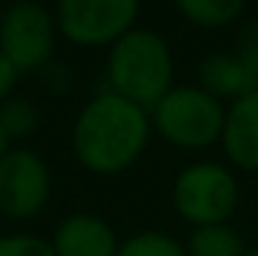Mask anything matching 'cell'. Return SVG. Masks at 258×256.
I'll return each instance as SVG.
<instances>
[{
    "label": "cell",
    "instance_id": "1",
    "mask_svg": "<svg viewBox=\"0 0 258 256\" xmlns=\"http://www.w3.org/2000/svg\"><path fill=\"white\" fill-rule=\"evenodd\" d=\"M151 116L146 108L110 88L96 91L72 119L69 143L77 166L91 176H121L138 166L151 143Z\"/></svg>",
    "mask_w": 258,
    "mask_h": 256
},
{
    "label": "cell",
    "instance_id": "2",
    "mask_svg": "<svg viewBox=\"0 0 258 256\" xmlns=\"http://www.w3.org/2000/svg\"><path fill=\"white\" fill-rule=\"evenodd\" d=\"M104 53V88L138 102L146 111L176 85L173 47L154 28L135 25Z\"/></svg>",
    "mask_w": 258,
    "mask_h": 256
},
{
    "label": "cell",
    "instance_id": "3",
    "mask_svg": "<svg viewBox=\"0 0 258 256\" xmlns=\"http://www.w3.org/2000/svg\"><path fill=\"white\" fill-rule=\"evenodd\" d=\"M151 130L170 149L206 155L220 146L225 124V102L204 91L198 83H176L149 111Z\"/></svg>",
    "mask_w": 258,
    "mask_h": 256
},
{
    "label": "cell",
    "instance_id": "4",
    "mask_svg": "<svg viewBox=\"0 0 258 256\" xmlns=\"http://www.w3.org/2000/svg\"><path fill=\"white\" fill-rule=\"evenodd\" d=\"M173 212L189 229L209 223H231L242 204L239 171L225 160L195 157L176 174L170 185Z\"/></svg>",
    "mask_w": 258,
    "mask_h": 256
},
{
    "label": "cell",
    "instance_id": "5",
    "mask_svg": "<svg viewBox=\"0 0 258 256\" xmlns=\"http://www.w3.org/2000/svg\"><path fill=\"white\" fill-rule=\"evenodd\" d=\"M60 44L58 20L41 0H11L0 20V53L20 75L41 72L52 64Z\"/></svg>",
    "mask_w": 258,
    "mask_h": 256
},
{
    "label": "cell",
    "instance_id": "6",
    "mask_svg": "<svg viewBox=\"0 0 258 256\" xmlns=\"http://www.w3.org/2000/svg\"><path fill=\"white\" fill-rule=\"evenodd\" d=\"M143 0H55L60 41L77 50H107L140 20Z\"/></svg>",
    "mask_w": 258,
    "mask_h": 256
},
{
    "label": "cell",
    "instance_id": "7",
    "mask_svg": "<svg viewBox=\"0 0 258 256\" xmlns=\"http://www.w3.org/2000/svg\"><path fill=\"white\" fill-rule=\"evenodd\" d=\"M55 190L52 168L30 146H11L0 157V218L28 223L50 207Z\"/></svg>",
    "mask_w": 258,
    "mask_h": 256
},
{
    "label": "cell",
    "instance_id": "8",
    "mask_svg": "<svg viewBox=\"0 0 258 256\" xmlns=\"http://www.w3.org/2000/svg\"><path fill=\"white\" fill-rule=\"evenodd\" d=\"M55 256H118L121 237L107 218L96 212H69L47 237Z\"/></svg>",
    "mask_w": 258,
    "mask_h": 256
},
{
    "label": "cell",
    "instance_id": "9",
    "mask_svg": "<svg viewBox=\"0 0 258 256\" xmlns=\"http://www.w3.org/2000/svg\"><path fill=\"white\" fill-rule=\"evenodd\" d=\"M220 149L239 174H258V88L225 105Z\"/></svg>",
    "mask_w": 258,
    "mask_h": 256
},
{
    "label": "cell",
    "instance_id": "10",
    "mask_svg": "<svg viewBox=\"0 0 258 256\" xmlns=\"http://www.w3.org/2000/svg\"><path fill=\"white\" fill-rule=\"evenodd\" d=\"M195 83L204 91H209L212 96H217L220 102H225V105L244 94H250L253 88H258V80L253 77V72L239 61V56L233 50L206 53L198 61Z\"/></svg>",
    "mask_w": 258,
    "mask_h": 256
},
{
    "label": "cell",
    "instance_id": "11",
    "mask_svg": "<svg viewBox=\"0 0 258 256\" xmlns=\"http://www.w3.org/2000/svg\"><path fill=\"white\" fill-rule=\"evenodd\" d=\"M173 6L187 25L201 30H223L242 22L247 0H173Z\"/></svg>",
    "mask_w": 258,
    "mask_h": 256
},
{
    "label": "cell",
    "instance_id": "12",
    "mask_svg": "<svg viewBox=\"0 0 258 256\" xmlns=\"http://www.w3.org/2000/svg\"><path fill=\"white\" fill-rule=\"evenodd\" d=\"M187 256H244L242 234L231 223H209V226H195L189 229L184 240Z\"/></svg>",
    "mask_w": 258,
    "mask_h": 256
},
{
    "label": "cell",
    "instance_id": "13",
    "mask_svg": "<svg viewBox=\"0 0 258 256\" xmlns=\"http://www.w3.org/2000/svg\"><path fill=\"white\" fill-rule=\"evenodd\" d=\"M0 127H3V132L11 141V146H22L41 130L39 105L25 94H11L0 105Z\"/></svg>",
    "mask_w": 258,
    "mask_h": 256
},
{
    "label": "cell",
    "instance_id": "14",
    "mask_svg": "<svg viewBox=\"0 0 258 256\" xmlns=\"http://www.w3.org/2000/svg\"><path fill=\"white\" fill-rule=\"evenodd\" d=\"M118 256H187V248L165 229H140L121 240Z\"/></svg>",
    "mask_w": 258,
    "mask_h": 256
},
{
    "label": "cell",
    "instance_id": "15",
    "mask_svg": "<svg viewBox=\"0 0 258 256\" xmlns=\"http://www.w3.org/2000/svg\"><path fill=\"white\" fill-rule=\"evenodd\" d=\"M0 256H55L50 240L33 231H3L0 234Z\"/></svg>",
    "mask_w": 258,
    "mask_h": 256
},
{
    "label": "cell",
    "instance_id": "16",
    "mask_svg": "<svg viewBox=\"0 0 258 256\" xmlns=\"http://www.w3.org/2000/svg\"><path fill=\"white\" fill-rule=\"evenodd\" d=\"M233 53L239 56L244 66L253 72V77L258 80V17L242 20L236 28V39H233Z\"/></svg>",
    "mask_w": 258,
    "mask_h": 256
},
{
    "label": "cell",
    "instance_id": "17",
    "mask_svg": "<svg viewBox=\"0 0 258 256\" xmlns=\"http://www.w3.org/2000/svg\"><path fill=\"white\" fill-rule=\"evenodd\" d=\"M17 83H20V72L9 64V58L0 53V105L9 99L11 94H17Z\"/></svg>",
    "mask_w": 258,
    "mask_h": 256
},
{
    "label": "cell",
    "instance_id": "18",
    "mask_svg": "<svg viewBox=\"0 0 258 256\" xmlns=\"http://www.w3.org/2000/svg\"><path fill=\"white\" fill-rule=\"evenodd\" d=\"M9 149H11V141H9V138H6L3 127H0V157H3V155H6V151H9Z\"/></svg>",
    "mask_w": 258,
    "mask_h": 256
},
{
    "label": "cell",
    "instance_id": "19",
    "mask_svg": "<svg viewBox=\"0 0 258 256\" xmlns=\"http://www.w3.org/2000/svg\"><path fill=\"white\" fill-rule=\"evenodd\" d=\"M244 256H258V242H255V245H247V251H244Z\"/></svg>",
    "mask_w": 258,
    "mask_h": 256
},
{
    "label": "cell",
    "instance_id": "20",
    "mask_svg": "<svg viewBox=\"0 0 258 256\" xmlns=\"http://www.w3.org/2000/svg\"><path fill=\"white\" fill-rule=\"evenodd\" d=\"M3 9H6V6H3V0H0V20H3Z\"/></svg>",
    "mask_w": 258,
    "mask_h": 256
}]
</instances>
